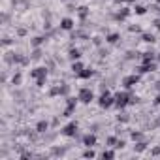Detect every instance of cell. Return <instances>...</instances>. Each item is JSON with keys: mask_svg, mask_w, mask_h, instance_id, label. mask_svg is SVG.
<instances>
[{"mask_svg": "<svg viewBox=\"0 0 160 160\" xmlns=\"http://www.w3.org/2000/svg\"><path fill=\"white\" fill-rule=\"evenodd\" d=\"M130 100H132V96H130L126 91H122V92H117V94H115V106H117L119 109L126 108V106L130 104Z\"/></svg>", "mask_w": 160, "mask_h": 160, "instance_id": "6da1fadb", "label": "cell"}, {"mask_svg": "<svg viewBox=\"0 0 160 160\" xmlns=\"http://www.w3.org/2000/svg\"><path fill=\"white\" fill-rule=\"evenodd\" d=\"M98 104H100V108H104V109H109L111 106H115V96H111L109 92H108V89L102 92V96L98 98Z\"/></svg>", "mask_w": 160, "mask_h": 160, "instance_id": "7a4b0ae2", "label": "cell"}, {"mask_svg": "<svg viewBox=\"0 0 160 160\" xmlns=\"http://www.w3.org/2000/svg\"><path fill=\"white\" fill-rule=\"evenodd\" d=\"M77 98H79V102L81 104H91L92 100H94V92L91 91V89H79V94H77Z\"/></svg>", "mask_w": 160, "mask_h": 160, "instance_id": "3957f363", "label": "cell"}, {"mask_svg": "<svg viewBox=\"0 0 160 160\" xmlns=\"http://www.w3.org/2000/svg\"><path fill=\"white\" fill-rule=\"evenodd\" d=\"M77 128H79V124H77L75 121H72V122H68V124L62 128V136H66V138H75Z\"/></svg>", "mask_w": 160, "mask_h": 160, "instance_id": "277c9868", "label": "cell"}, {"mask_svg": "<svg viewBox=\"0 0 160 160\" xmlns=\"http://www.w3.org/2000/svg\"><path fill=\"white\" fill-rule=\"evenodd\" d=\"M139 73H134V75H126L124 79H122V85H124V89H132V87H136L138 83H139Z\"/></svg>", "mask_w": 160, "mask_h": 160, "instance_id": "5b68a950", "label": "cell"}, {"mask_svg": "<svg viewBox=\"0 0 160 160\" xmlns=\"http://www.w3.org/2000/svg\"><path fill=\"white\" fill-rule=\"evenodd\" d=\"M77 100L79 98H68L66 100V109H64V117H72V113L75 111V106H77Z\"/></svg>", "mask_w": 160, "mask_h": 160, "instance_id": "8992f818", "label": "cell"}, {"mask_svg": "<svg viewBox=\"0 0 160 160\" xmlns=\"http://www.w3.org/2000/svg\"><path fill=\"white\" fill-rule=\"evenodd\" d=\"M30 77L32 79H40V77H47V68L45 66H40V68H34L30 72Z\"/></svg>", "mask_w": 160, "mask_h": 160, "instance_id": "52a82bcc", "label": "cell"}, {"mask_svg": "<svg viewBox=\"0 0 160 160\" xmlns=\"http://www.w3.org/2000/svg\"><path fill=\"white\" fill-rule=\"evenodd\" d=\"M136 70H138V73H149V72H154V70H156V64H154V62H151V64H141V66H138Z\"/></svg>", "mask_w": 160, "mask_h": 160, "instance_id": "ba28073f", "label": "cell"}, {"mask_svg": "<svg viewBox=\"0 0 160 160\" xmlns=\"http://www.w3.org/2000/svg\"><path fill=\"white\" fill-rule=\"evenodd\" d=\"M83 145H85V147H94V145H96V136H94V134H87V136L83 138Z\"/></svg>", "mask_w": 160, "mask_h": 160, "instance_id": "9c48e42d", "label": "cell"}, {"mask_svg": "<svg viewBox=\"0 0 160 160\" xmlns=\"http://www.w3.org/2000/svg\"><path fill=\"white\" fill-rule=\"evenodd\" d=\"M92 75H94V70L92 68H83L81 72L77 73V77H81V79H91Z\"/></svg>", "mask_w": 160, "mask_h": 160, "instance_id": "30bf717a", "label": "cell"}, {"mask_svg": "<svg viewBox=\"0 0 160 160\" xmlns=\"http://www.w3.org/2000/svg\"><path fill=\"white\" fill-rule=\"evenodd\" d=\"M73 25H75V23H73L70 17H64V19L60 21V28H62V30H72V28H73Z\"/></svg>", "mask_w": 160, "mask_h": 160, "instance_id": "8fae6325", "label": "cell"}, {"mask_svg": "<svg viewBox=\"0 0 160 160\" xmlns=\"http://www.w3.org/2000/svg\"><path fill=\"white\" fill-rule=\"evenodd\" d=\"M47 130H49V122H47V121H40V122L36 124V132H38V134H45Z\"/></svg>", "mask_w": 160, "mask_h": 160, "instance_id": "7c38bea8", "label": "cell"}, {"mask_svg": "<svg viewBox=\"0 0 160 160\" xmlns=\"http://www.w3.org/2000/svg\"><path fill=\"white\" fill-rule=\"evenodd\" d=\"M68 147H51V156H64Z\"/></svg>", "mask_w": 160, "mask_h": 160, "instance_id": "4fadbf2b", "label": "cell"}, {"mask_svg": "<svg viewBox=\"0 0 160 160\" xmlns=\"http://www.w3.org/2000/svg\"><path fill=\"white\" fill-rule=\"evenodd\" d=\"M128 15H130V10H128V8H121V12L115 15V21H124Z\"/></svg>", "mask_w": 160, "mask_h": 160, "instance_id": "5bb4252c", "label": "cell"}, {"mask_svg": "<svg viewBox=\"0 0 160 160\" xmlns=\"http://www.w3.org/2000/svg\"><path fill=\"white\" fill-rule=\"evenodd\" d=\"M145 149H147V141H145V139L136 141V145H134V152H143Z\"/></svg>", "mask_w": 160, "mask_h": 160, "instance_id": "9a60e30c", "label": "cell"}, {"mask_svg": "<svg viewBox=\"0 0 160 160\" xmlns=\"http://www.w3.org/2000/svg\"><path fill=\"white\" fill-rule=\"evenodd\" d=\"M83 68H85V66H83V62H81V60H73V64H72V72H73L75 75L81 72Z\"/></svg>", "mask_w": 160, "mask_h": 160, "instance_id": "2e32d148", "label": "cell"}, {"mask_svg": "<svg viewBox=\"0 0 160 160\" xmlns=\"http://www.w3.org/2000/svg\"><path fill=\"white\" fill-rule=\"evenodd\" d=\"M45 40H47V36H36V38H32L30 45H32V47H40V45H42Z\"/></svg>", "mask_w": 160, "mask_h": 160, "instance_id": "e0dca14e", "label": "cell"}, {"mask_svg": "<svg viewBox=\"0 0 160 160\" xmlns=\"http://www.w3.org/2000/svg\"><path fill=\"white\" fill-rule=\"evenodd\" d=\"M68 57H70V60H79V58H81V51H79V49H70Z\"/></svg>", "mask_w": 160, "mask_h": 160, "instance_id": "ac0fdd59", "label": "cell"}, {"mask_svg": "<svg viewBox=\"0 0 160 160\" xmlns=\"http://www.w3.org/2000/svg\"><path fill=\"white\" fill-rule=\"evenodd\" d=\"M42 58V49L40 47H34L32 53H30V60H40Z\"/></svg>", "mask_w": 160, "mask_h": 160, "instance_id": "d6986e66", "label": "cell"}, {"mask_svg": "<svg viewBox=\"0 0 160 160\" xmlns=\"http://www.w3.org/2000/svg\"><path fill=\"white\" fill-rule=\"evenodd\" d=\"M145 12H147L145 6H141V4H136V6H134V13H136V15H145Z\"/></svg>", "mask_w": 160, "mask_h": 160, "instance_id": "ffe728a7", "label": "cell"}, {"mask_svg": "<svg viewBox=\"0 0 160 160\" xmlns=\"http://www.w3.org/2000/svg\"><path fill=\"white\" fill-rule=\"evenodd\" d=\"M119 40H121V36H119V34H109V36L106 38V42H108V43H111V45H115Z\"/></svg>", "mask_w": 160, "mask_h": 160, "instance_id": "44dd1931", "label": "cell"}, {"mask_svg": "<svg viewBox=\"0 0 160 160\" xmlns=\"http://www.w3.org/2000/svg\"><path fill=\"white\" fill-rule=\"evenodd\" d=\"M100 156H102L104 160H106V158H108V160H111V158H115V151H111V149H106V151H104Z\"/></svg>", "mask_w": 160, "mask_h": 160, "instance_id": "7402d4cb", "label": "cell"}, {"mask_svg": "<svg viewBox=\"0 0 160 160\" xmlns=\"http://www.w3.org/2000/svg\"><path fill=\"white\" fill-rule=\"evenodd\" d=\"M77 13H79V17H81V19H85V17L89 15V8H87V6H81V8H77Z\"/></svg>", "mask_w": 160, "mask_h": 160, "instance_id": "603a6c76", "label": "cell"}, {"mask_svg": "<svg viewBox=\"0 0 160 160\" xmlns=\"http://www.w3.org/2000/svg\"><path fill=\"white\" fill-rule=\"evenodd\" d=\"M130 138H132L134 141H141V139H143V134H141V132H138V130H134V132L130 134Z\"/></svg>", "mask_w": 160, "mask_h": 160, "instance_id": "cb8c5ba5", "label": "cell"}, {"mask_svg": "<svg viewBox=\"0 0 160 160\" xmlns=\"http://www.w3.org/2000/svg\"><path fill=\"white\" fill-rule=\"evenodd\" d=\"M141 40H143L145 43H154V36H152V34H143Z\"/></svg>", "mask_w": 160, "mask_h": 160, "instance_id": "d4e9b609", "label": "cell"}, {"mask_svg": "<svg viewBox=\"0 0 160 160\" xmlns=\"http://www.w3.org/2000/svg\"><path fill=\"white\" fill-rule=\"evenodd\" d=\"M83 156H85V158H94V156H96V152L92 151V147H87V151L83 152Z\"/></svg>", "mask_w": 160, "mask_h": 160, "instance_id": "484cf974", "label": "cell"}, {"mask_svg": "<svg viewBox=\"0 0 160 160\" xmlns=\"http://www.w3.org/2000/svg\"><path fill=\"white\" fill-rule=\"evenodd\" d=\"M12 83H13L15 87H19V85H21V73H19V72H17V73L12 77Z\"/></svg>", "mask_w": 160, "mask_h": 160, "instance_id": "4316f807", "label": "cell"}, {"mask_svg": "<svg viewBox=\"0 0 160 160\" xmlns=\"http://www.w3.org/2000/svg\"><path fill=\"white\" fill-rule=\"evenodd\" d=\"M117 121H119V122H128L130 117H128L126 113H119V115H117Z\"/></svg>", "mask_w": 160, "mask_h": 160, "instance_id": "83f0119b", "label": "cell"}, {"mask_svg": "<svg viewBox=\"0 0 160 160\" xmlns=\"http://www.w3.org/2000/svg\"><path fill=\"white\" fill-rule=\"evenodd\" d=\"M58 94H60V85H57L49 91V96H58Z\"/></svg>", "mask_w": 160, "mask_h": 160, "instance_id": "f1b7e54d", "label": "cell"}, {"mask_svg": "<svg viewBox=\"0 0 160 160\" xmlns=\"http://www.w3.org/2000/svg\"><path fill=\"white\" fill-rule=\"evenodd\" d=\"M124 147H126V141H124V139H117L115 149H124Z\"/></svg>", "mask_w": 160, "mask_h": 160, "instance_id": "f546056e", "label": "cell"}, {"mask_svg": "<svg viewBox=\"0 0 160 160\" xmlns=\"http://www.w3.org/2000/svg\"><path fill=\"white\" fill-rule=\"evenodd\" d=\"M128 30H130V32H141V27H139V25H130Z\"/></svg>", "mask_w": 160, "mask_h": 160, "instance_id": "4dcf8cb0", "label": "cell"}, {"mask_svg": "<svg viewBox=\"0 0 160 160\" xmlns=\"http://www.w3.org/2000/svg\"><path fill=\"white\" fill-rule=\"evenodd\" d=\"M68 91H70V87H68L66 83H62V85H60V94L64 96V94H68Z\"/></svg>", "mask_w": 160, "mask_h": 160, "instance_id": "1f68e13d", "label": "cell"}, {"mask_svg": "<svg viewBox=\"0 0 160 160\" xmlns=\"http://www.w3.org/2000/svg\"><path fill=\"white\" fill-rule=\"evenodd\" d=\"M115 143H117V138H115V136H109V138H108V145H109V147H115Z\"/></svg>", "mask_w": 160, "mask_h": 160, "instance_id": "d6a6232c", "label": "cell"}, {"mask_svg": "<svg viewBox=\"0 0 160 160\" xmlns=\"http://www.w3.org/2000/svg\"><path fill=\"white\" fill-rule=\"evenodd\" d=\"M45 79H47V77H40V79H36V85H38V87H43V85H45Z\"/></svg>", "mask_w": 160, "mask_h": 160, "instance_id": "836d02e7", "label": "cell"}, {"mask_svg": "<svg viewBox=\"0 0 160 160\" xmlns=\"http://www.w3.org/2000/svg\"><path fill=\"white\" fill-rule=\"evenodd\" d=\"M152 25H154V28L160 32V19H154V23H152Z\"/></svg>", "mask_w": 160, "mask_h": 160, "instance_id": "e575fe53", "label": "cell"}, {"mask_svg": "<svg viewBox=\"0 0 160 160\" xmlns=\"http://www.w3.org/2000/svg\"><path fill=\"white\" fill-rule=\"evenodd\" d=\"M128 2H132V0H115V4H128Z\"/></svg>", "mask_w": 160, "mask_h": 160, "instance_id": "d590c367", "label": "cell"}, {"mask_svg": "<svg viewBox=\"0 0 160 160\" xmlns=\"http://www.w3.org/2000/svg\"><path fill=\"white\" fill-rule=\"evenodd\" d=\"M17 34H19V36H25V34H27V28H19Z\"/></svg>", "mask_w": 160, "mask_h": 160, "instance_id": "8d00e7d4", "label": "cell"}, {"mask_svg": "<svg viewBox=\"0 0 160 160\" xmlns=\"http://www.w3.org/2000/svg\"><path fill=\"white\" fill-rule=\"evenodd\" d=\"M152 104H154V106H160V94H158V96L154 98V102H152Z\"/></svg>", "mask_w": 160, "mask_h": 160, "instance_id": "74e56055", "label": "cell"}, {"mask_svg": "<svg viewBox=\"0 0 160 160\" xmlns=\"http://www.w3.org/2000/svg\"><path fill=\"white\" fill-rule=\"evenodd\" d=\"M4 45H12V40L10 38H4Z\"/></svg>", "mask_w": 160, "mask_h": 160, "instance_id": "f35d334b", "label": "cell"}, {"mask_svg": "<svg viewBox=\"0 0 160 160\" xmlns=\"http://www.w3.org/2000/svg\"><path fill=\"white\" fill-rule=\"evenodd\" d=\"M156 85H158V87H156V89H158V91H160V81H158V83H156Z\"/></svg>", "mask_w": 160, "mask_h": 160, "instance_id": "ab89813d", "label": "cell"}, {"mask_svg": "<svg viewBox=\"0 0 160 160\" xmlns=\"http://www.w3.org/2000/svg\"><path fill=\"white\" fill-rule=\"evenodd\" d=\"M60 2H68V0H60Z\"/></svg>", "mask_w": 160, "mask_h": 160, "instance_id": "60d3db41", "label": "cell"}, {"mask_svg": "<svg viewBox=\"0 0 160 160\" xmlns=\"http://www.w3.org/2000/svg\"><path fill=\"white\" fill-rule=\"evenodd\" d=\"M156 58H158V60H160V55H158V57H156Z\"/></svg>", "mask_w": 160, "mask_h": 160, "instance_id": "b9f144b4", "label": "cell"}, {"mask_svg": "<svg viewBox=\"0 0 160 160\" xmlns=\"http://www.w3.org/2000/svg\"><path fill=\"white\" fill-rule=\"evenodd\" d=\"M156 2H158V4H160V0H156Z\"/></svg>", "mask_w": 160, "mask_h": 160, "instance_id": "7bdbcfd3", "label": "cell"}]
</instances>
